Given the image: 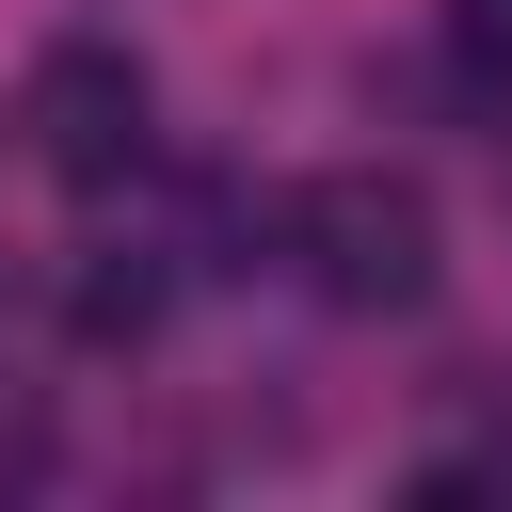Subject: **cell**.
Returning <instances> with one entry per match:
<instances>
[{"mask_svg":"<svg viewBox=\"0 0 512 512\" xmlns=\"http://www.w3.org/2000/svg\"><path fill=\"white\" fill-rule=\"evenodd\" d=\"M448 48H464L480 96H512V0H448Z\"/></svg>","mask_w":512,"mask_h":512,"instance_id":"277c9868","label":"cell"},{"mask_svg":"<svg viewBox=\"0 0 512 512\" xmlns=\"http://www.w3.org/2000/svg\"><path fill=\"white\" fill-rule=\"evenodd\" d=\"M288 272H304L336 320H416V304H432V272H448L432 192H416V176H384V160L304 176V192H288Z\"/></svg>","mask_w":512,"mask_h":512,"instance_id":"6da1fadb","label":"cell"},{"mask_svg":"<svg viewBox=\"0 0 512 512\" xmlns=\"http://www.w3.org/2000/svg\"><path fill=\"white\" fill-rule=\"evenodd\" d=\"M16 128H32V160L48 176H128L144 160V128H160V96H144V64L112 48V32H64L48 64H32V96H16Z\"/></svg>","mask_w":512,"mask_h":512,"instance_id":"7a4b0ae2","label":"cell"},{"mask_svg":"<svg viewBox=\"0 0 512 512\" xmlns=\"http://www.w3.org/2000/svg\"><path fill=\"white\" fill-rule=\"evenodd\" d=\"M64 320H80V336H96V352H128V336H144V320H160V272H144V256H128V240H96V256H80V272H64Z\"/></svg>","mask_w":512,"mask_h":512,"instance_id":"3957f363","label":"cell"}]
</instances>
